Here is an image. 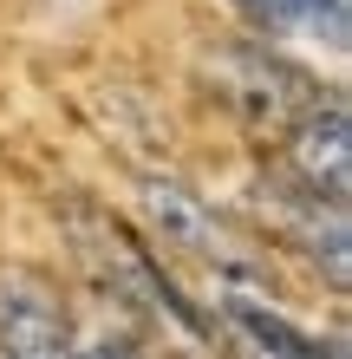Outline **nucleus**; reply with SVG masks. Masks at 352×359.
Segmentation results:
<instances>
[{"mask_svg":"<svg viewBox=\"0 0 352 359\" xmlns=\"http://www.w3.org/2000/svg\"><path fill=\"white\" fill-rule=\"evenodd\" d=\"M137 209L150 216V229L170 248H183V255H202L209 268H241V255H235V242L222 236V222L202 209L183 183H170V177H143V189H137Z\"/></svg>","mask_w":352,"mask_h":359,"instance_id":"20e7f679","label":"nucleus"},{"mask_svg":"<svg viewBox=\"0 0 352 359\" xmlns=\"http://www.w3.org/2000/svg\"><path fill=\"white\" fill-rule=\"evenodd\" d=\"M72 359H137V346H124V340H92V346H72Z\"/></svg>","mask_w":352,"mask_h":359,"instance_id":"6e6552de","label":"nucleus"},{"mask_svg":"<svg viewBox=\"0 0 352 359\" xmlns=\"http://www.w3.org/2000/svg\"><path fill=\"white\" fill-rule=\"evenodd\" d=\"M222 320H229L255 359H346L333 340H314L307 327H294L281 307H267L255 287H229L222 294Z\"/></svg>","mask_w":352,"mask_h":359,"instance_id":"423d86ee","label":"nucleus"},{"mask_svg":"<svg viewBox=\"0 0 352 359\" xmlns=\"http://www.w3.org/2000/svg\"><path fill=\"white\" fill-rule=\"evenodd\" d=\"M229 92H235V104H241L255 124H267V131H287V124L320 98L294 66H281V59L261 53V46H241V53H235V86H229Z\"/></svg>","mask_w":352,"mask_h":359,"instance_id":"39448f33","label":"nucleus"},{"mask_svg":"<svg viewBox=\"0 0 352 359\" xmlns=\"http://www.w3.org/2000/svg\"><path fill=\"white\" fill-rule=\"evenodd\" d=\"M241 20L267 39H307V46H326V53H346V0H235Z\"/></svg>","mask_w":352,"mask_h":359,"instance_id":"0eeeda50","label":"nucleus"},{"mask_svg":"<svg viewBox=\"0 0 352 359\" xmlns=\"http://www.w3.org/2000/svg\"><path fill=\"white\" fill-rule=\"evenodd\" d=\"M287 163H294L307 196L346 209V189H352V118H346V98H314L287 124Z\"/></svg>","mask_w":352,"mask_h":359,"instance_id":"f257e3e1","label":"nucleus"},{"mask_svg":"<svg viewBox=\"0 0 352 359\" xmlns=\"http://www.w3.org/2000/svg\"><path fill=\"white\" fill-rule=\"evenodd\" d=\"M85 255L111 274V287L118 294H131V301H143L157 313V320H176V327H202L196 320V307L183 301V294L157 274V262L143 255V242H131L118 222H85Z\"/></svg>","mask_w":352,"mask_h":359,"instance_id":"7ed1b4c3","label":"nucleus"},{"mask_svg":"<svg viewBox=\"0 0 352 359\" xmlns=\"http://www.w3.org/2000/svg\"><path fill=\"white\" fill-rule=\"evenodd\" d=\"M0 353L7 359H72L66 307L33 268L0 274Z\"/></svg>","mask_w":352,"mask_h":359,"instance_id":"f03ea898","label":"nucleus"}]
</instances>
